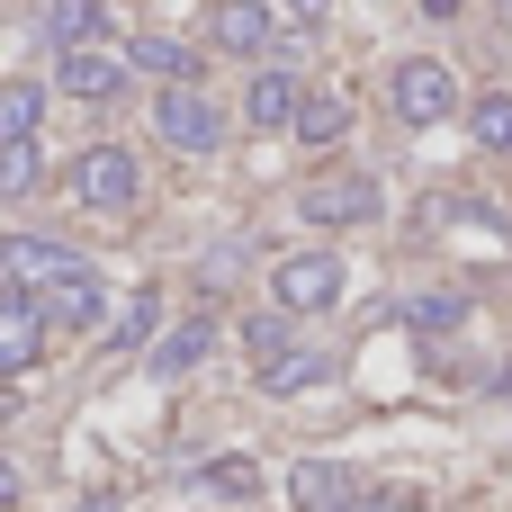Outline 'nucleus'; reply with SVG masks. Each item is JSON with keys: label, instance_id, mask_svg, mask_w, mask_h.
Instances as JSON below:
<instances>
[{"label": "nucleus", "instance_id": "f257e3e1", "mask_svg": "<svg viewBox=\"0 0 512 512\" xmlns=\"http://www.w3.org/2000/svg\"><path fill=\"white\" fill-rule=\"evenodd\" d=\"M387 99H396V117L405 126H441V117H459L468 108V90H459V72L450 63H396V81H387Z\"/></svg>", "mask_w": 512, "mask_h": 512}, {"label": "nucleus", "instance_id": "f03ea898", "mask_svg": "<svg viewBox=\"0 0 512 512\" xmlns=\"http://www.w3.org/2000/svg\"><path fill=\"white\" fill-rule=\"evenodd\" d=\"M153 135H162L171 153H225V117H216L189 81H171V90L153 99Z\"/></svg>", "mask_w": 512, "mask_h": 512}, {"label": "nucleus", "instance_id": "7ed1b4c3", "mask_svg": "<svg viewBox=\"0 0 512 512\" xmlns=\"http://www.w3.org/2000/svg\"><path fill=\"white\" fill-rule=\"evenodd\" d=\"M378 207H387L378 180H315V189H297V216L324 225V234H342V225H378Z\"/></svg>", "mask_w": 512, "mask_h": 512}, {"label": "nucleus", "instance_id": "20e7f679", "mask_svg": "<svg viewBox=\"0 0 512 512\" xmlns=\"http://www.w3.org/2000/svg\"><path fill=\"white\" fill-rule=\"evenodd\" d=\"M270 297H279L288 315H315V306L342 297V261H333V252H288V261H270Z\"/></svg>", "mask_w": 512, "mask_h": 512}, {"label": "nucleus", "instance_id": "39448f33", "mask_svg": "<svg viewBox=\"0 0 512 512\" xmlns=\"http://www.w3.org/2000/svg\"><path fill=\"white\" fill-rule=\"evenodd\" d=\"M27 297H36V315H45V333H90V324L108 315V297H99L90 261H81V270H63V279H45V288H27Z\"/></svg>", "mask_w": 512, "mask_h": 512}, {"label": "nucleus", "instance_id": "423d86ee", "mask_svg": "<svg viewBox=\"0 0 512 512\" xmlns=\"http://www.w3.org/2000/svg\"><path fill=\"white\" fill-rule=\"evenodd\" d=\"M72 198H81V207H108V216H117V207L135 198V153H126V144H90V153L72 162Z\"/></svg>", "mask_w": 512, "mask_h": 512}, {"label": "nucleus", "instance_id": "0eeeda50", "mask_svg": "<svg viewBox=\"0 0 512 512\" xmlns=\"http://www.w3.org/2000/svg\"><path fill=\"white\" fill-rule=\"evenodd\" d=\"M207 36H216L225 54H252V63H270V54L288 45V36H279V18H270L261 0H216V27H207Z\"/></svg>", "mask_w": 512, "mask_h": 512}, {"label": "nucleus", "instance_id": "6e6552de", "mask_svg": "<svg viewBox=\"0 0 512 512\" xmlns=\"http://www.w3.org/2000/svg\"><path fill=\"white\" fill-rule=\"evenodd\" d=\"M63 270H81V252L54 243V234H9V243H0V279H9V288H45V279H63Z\"/></svg>", "mask_w": 512, "mask_h": 512}, {"label": "nucleus", "instance_id": "1a4fd4ad", "mask_svg": "<svg viewBox=\"0 0 512 512\" xmlns=\"http://www.w3.org/2000/svg\"><path fill=\"white\" fill-rule=\"evenodd\" d=\"M36 351H45V315H36V297H27V288H9V297H0V387H9V378H27V369H36Z\"/></svg>", "mask_w": 512, "mask_h": 512}, {"label": "nucleus", "instance_id": "9d476101", "mask_svg": "<svg viewBox=\"0 0 512 512\" xmlns=\"http://www.w3.org/2000/svg\"><path fill=\"white\" fill-rule=\"evenodd\" d=\"M54 81H63L72 99H117V90H126V63H117V54H99V45H63Z\"/></svg>", "mask_w": 512, "mask_h": 512}, {"label": "nucleus", "instance_id": "9b49d317", "mask_svg": "<svg viewBox=\"0 0 512 512\" xmlns=\"http://www.w3.org/2000/svg\"><path fill=\"white\" fill-rule=\"evenodd\" d=\"M297 108H306V90H297V72H279V63H270V72L243 90V117H252V126H270V135H279Z\"/></svg>", "mask_w": 512, "mask_h": 512}, {"label": "nucleus", "instance_id": "f8f14e48", "mask_svg": "<svg viewBox=\"0 0 512 512\" xmlns=\"http://www.w3.org/2000/svg\"><path fill=\"white\" fill-rule=\"evenodd\" d=\"M135 72H153V81H198V45H180V36H135V54H126Z\"/></svg>", "mask_w": 512, "mask_h": 512}, {"label": "nucleus", "instance_id": "ddd939ff", "mask_svg": "<svg viewBox=\"0 0 512 512\" xmlns=\"http://www.w3.org/2000/svg\"><path fill=\"white\" fill-rule=\"evenodd\" d=\"M288 495H297L306 512H351L360 477H351V468H297V477H288Z\"/></svg>", "mask_w": 512, "mask_h": 512}, {"label": "nucleus", "instance_id": "4468645a", "mask_svg": "<svg viewBox=\"0 0 512 512\" xmlns=\"http://www.w3.org/2000/svg\"><path fill=\"white\" fill-rule=\"evenodd\" d=\"M459 117H468L477 153H512V90H486V99H468Z\"/></svg>", "mask_w": 512, "mask_h": 512}, {"label": "nucleus", "instance_id": "2eb2a0df", "mask_svg": "<svg viewBox=\"0 0 512 512\" xmlns=\"http://www.w3.org/2000/svg\"><path fill=\"white\" fill-rule=\"evenodd\" d=\"M198 477H207V495H225V504H252V495H261V468H252L243 450H225V459H207Z\"/></svg>", "mask_w": 512, "mask_h": 512}, {"label": "nucleus", "instance_id": "dca6fc26", "mask_svg": "<svg viewBox=\"0 0 512 512\" xmlns=\"http://www.w3.org/2000/svg\"><path fill=\"white\" fill-rule=\"evenodd\" d=\"M288 126H297V144H342V135H351V108H342V99H306Z\"/></svg>", "mask_w": 512, "mask_h": 512}, {"label": "nucleus", "instance_id": "f3484780", "mask_svg": "<svg viewBox=\"0 0 512 512\" xmlns=\"http://www.w3.org/2000/svg\"><path fill=\"white\" fill-rule=\"evenodd\" d=\"M45 180V162H36V135H9L0 144V198H27Z\"/></svg>", "mask_w": 512, "mask_h": 512}, {"label": "nucleus", "instance_id": "a211bd4d", "mask_svg": "<svg viewBox=\"0 0 512 512\" xmlns=\"http://www.w3.org/2000/svg\"><path fill=\"white\" fill-rule=\"evenodd\" d=\"M36 108H45L36 81H0V144H9V135H36Z\"/></svg>", "mask_w": 512, "mask_h": 512}, {"label": "nucleus", "instance_id": "6ab92c4d", "mask_svg": "<svg viewBox=\"0 0 512 512\" xmlns=\"http://www.w3.org/2000/svg\"><path fill=\"white\" fill-rule=\"evenodd\" d=\"M288 342H297V333H288V306H279V315H252V324H243V351H252L261 369H270V360H288Z\"/></svg>", "mask_w": 512, "mask_h": 512}, {"label": "nucleus", "instance_id": "aec40b11", "mask_svg": "<svg viewBox=\"0 0 512 512\" xmlns=\"http://www.w3.org/2000/svg\"><path fill=\"white\" fill-rule=\"evenodd\" d=\"M207 342H216V324H180V333L153 351V369H162V378H180L189 360H207Z\"/></svg>", "mask_w": 512, "mask_h": 512}, {"label": "nucleus", "instance_id": "412c9836", "mask_svg": "<svg viewBox=\"0 0 512 512\" xmlns=\"http://www.w3.org/2000/svg\"><path fill=\"white\" fill-rule=\"evenodd\" d=\"M315 378H333V360H324V351H288V360H270V369H261V387H279V396H288V387H315Z\"/></svg>", "mask_w": 512, "mask_h": 512}, {"label": "nucleus", "instance_id": "4be33fe9", "mask_svg": "<svg viewBox=\"0 0 512 512\" xmlns=\"http://www.w3.org/2000/svg\"><path fill=\"white\" fill-rule=\"evenodd\" d=\"M54 45H99V0H54Z\"/></svg>", "mask_w": 512, "mask_h": 512}, {"label": "nucleus", "instance_id": "5701e85b", "mask_svg": "<svg viewBox=\"0 0 512 512\" xmlns=\"http://www.w3.org/2000/svg\"><path fill=\"white\" fill-rule=\"evenodd\" d=\"M405 324H414V333H450V324H468V297H414Z\"/></svg>", "mask_w": 512, "mask_h": 512}, {"label": "nucleus", "instance_id": "b1692460", "mask_svg": "<svg viewBox=\"0 0 512 512\" xmlns=\"http://www.w3.org/2000/svg\"><path fill=\"white\" fill-rule=\"evenodd\" d=\"M153 315H162V306H153V288H144V297H126V306H117V324H108V342H126V351H135V342H153Z\"/></svg>", "mask_w": 512, "mask_h": 512}, {"label": "nucleus", "instance_id": "393cba45", "mask_svg": "<svg viewBox=\"0 0 512 512\" xmlns=\"http://www.w3.org/2000/svg\"><path fill=\"white\" fill-rule=\"evenodd\" d=\"M9 495H18V468H9V459H0V504H9Z\"/></svg>", "mask_w": 512, "mask_h": 512}, {"label": "nucleus", "instance_id": "a878e982", "mask_svg": "<svg viewBox=\"0 0 512 512\" xmlns=\"http://www.w3.org/2000/svg\"><path fill=\"white\" fill-rule=\"evenodd\" d=\"M288 9H297V18H324V0H288Z\"/></svg>", "mask_w": 512, "mask_h": 512}, {"label": "nucleus", "instance_id": "bb28decb", "mask_svg": "<svg viewBox=\"0 0 512 512\" xmlns=\"http://www.w3.org/2000/svg\"><path fill=\"white\" fill-rule=\"evenodd\" d=\"M423 9H432V18H459V0H423Z\"/></svg>", "mask_w": 512, "mask_h": 512}]
</instances>
